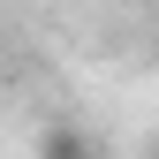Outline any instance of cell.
Segmentation results:
<instances>
[{
    "label": "cell",
    "instance_id": "1",
    "mask_svg": "<svg viewBox=\"0 0 159 159\" xmlns=\"http://www.w3.org/2000/svg\"><path fill=\"white\" fill-rule=\"evenodd\" d=\"M38 159H106V152H98V136L84 121H46L38 129Z\"/></svg>",
    "mask_w": 159,
    "mask_h": 159
}]
</instances>
